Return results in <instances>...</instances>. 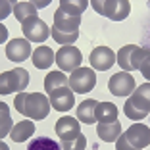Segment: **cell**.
I'll return each instance as SVG.
<instances>
[{
	"mask_svg": "<svg viewBox=\"0 0 150 150\" xmlns=\"http://www.w3.org/2000/svg\"><path fill=\"white\" fill-rule=\"evenodd\" d=\"M96 100L88 98V100H83L77 106V119L81 123H87V125H93L96 123V117H94V110H96Z\"/></svg>",
	"mask_w": 150,
	"mask_h": 150,
	"instance_id": "cell-18",
	"label": "cell"
},
{
	"mask_svg": "<svg viewBox=\"0 0 150 150\" xmlns=\"http://www.w3.org/2000/svg\"><path fill=\"white\" fill-rule=\"evenodd\" d=\"M96 135L104 142H115L119 139V135H121V123H119V119L114 121V123H98Z\"/></svg>",
	"mask_w": 150,
	"mask_h": 150,
	"instance_id": "cell-17",
	"label": "cell"
},
{
	"mask_svg": "<svg viewBox=\"0 0 150 150\" xmlns=\"http://www.w3.org/2000/svg\"><path fill=\"white\" fill-rule=\"evenodd\" d=\"M108 88L114 96H131L135 93V77L127 71H121V73H114L108 81Z\"/></svg>",
	"mask_w": 150,
	"mask_h": 150,
	"instance_id": "cell-6",
	"label": "cell"
},
{
	"mask_svg": "<svg viewBox=\"0 0 150 150\" xmlns=\"http://www.w3.org/2000/svg\"><path fill=\"white\" fill-rule=\"evenodd\" d=\"M123 114L133 121H141L150 114V81L139 85L123 104Z\"/></svg>",
	"mask_w": 150,
	"mask_h": 150,
	"instance_id": "cell-2",
	"label": "cell"
},
{
	"mask_svg": "<svg viewBox=\"0 0 150 150\" xmlns=\"http://www.w3.org/2000/svg\"><path fill=\"white\" fill-rule=\"evenodd\" d=\"M144 54H146V48H142V46H135V50H133V54H131V67H133V71L141 69V64H142Z\"/></svg>",
	"mask_w": 150,
	"mask_h": 150,
	"instance_id": "cell-27",
	"label": "cell"
},
{
	"mask_svg": "<svg viewBox=\"0 0 150 150\" xmlns=\"http://www.w3.org/2000/svg\"><path fill=\"white\" fill-rule=\"evenodd\" d=\"M141 42H142V48H148V50H150V21L146 23L144 31H142V39H141Z\"/></svg>",
	"mask_w": 150,
	"mask_h": 150,
	"instance_id": "cell-33",
	"label": "cell"
},
{
	"mask_svg": "<svg viewBox=\"0 0 150 150\" xmlns=\"http://www.w3.org/2000/svg\"><path fill=\"white\" fill-rule=\"evenodd\" d=\"M50 100V106L54 108V110L58 112H67L73 108L75 104V93L69 88V85L67 87H62V88H56V91H52L48 96Z\"/></svg>",
	"mask_w": 150,
	"mask_h": 150,
	"instance_id": "cell-9",
	"label": "cell"
},
{
	"mask_svg": "<svg viewBox=\"0 0 150 150\" xmlns=\"http://www.w3.org/2000/svg\"><path fill=\"white\" fill-rule=\"evenodd\" d=\"M27 150H62V146L50 137H37L27 144Z\"/></svg>",
	"mask_w": 150,
	"mask_h": 150,
	"instance_id": "cell-24",
	"label": "cell"
},
{
	"mask_svg": "<svg viewBox=\"0 0 150 150\" xmlns=\"http://www.w3.org/2000/svg\"><path fill=\"white\" fill-rule=\"evenodd\" d=\"M135 46H137V44H125V46H121L119 52L115 54V56H117L115 62L119 64V67H121L123 71H127V73L133 71V67H131V54H133V50H135Z\"/></svg>",
	"mask_w": 150,
	"mask_h": 150,
	"instance_id": "cell-23",
	"label": "cell"
},
{
	"mask_svg": "<svg viewBox=\"0 0 150 150\" xmlns=\"http://www.w3.org/2000/svg\"><path fill=\"white\" fill-rule=\"evenodd\" d=\"M81 62H83V54L77 46L73 44H67V46H62L56 54V64L58 69L64 71V73H71V71L79 69Z\"/></svg>",
	"mask_w": 150,
	"mask_h": 150,
	"instance_id": "cell-4",
	"label": "cell"
},
{
	"mask_svg": "<svg viewBox=\"0 0 150 150\" xmlns=\"http://www.w3.org/2000/svg\"><path fill=\"white\" fill-rule=\"evenodd\" d=\"M115 150H135V148L129 144L127 139H125V135L121 133V135H119V139L115 141Z\"/></svg>",
	"mask_w": 150,
	"mask_h": 150,
	"instance_id": "cell-32",
	"label": "cell"
},
{
	"mask_svg": "<svg viewBox=\"0 0 150 150\" xmlns=\"http://www.w3.org/2000/svg\"><path fill=\"white\" fill-rule=\"evenodd\" d=\"M54 129H56V135L60 141H69L81 133V121L77 117H71V115H64L56 121Z\"/></svg>",
	"mask_w": 150,
	"mask_h": 150,
	"instance_id": "cell-11",
	"label": "cell"
},
{
	"mask_svg": "<svg viewBox=\"0 0 150 150\" xmlns=\"http://www.w3.org/2000/svg\"><path fill=\"white\" fill-rule=\"evenodd\" d=\"M91 6L96 13L104 16V6H106V0H91Z\"/></svg>",
	"mask_w": 150,
	"mask_h": 150,
	"instance_id": "cell-34",
	"label": "cell"
},
{
	"mask_svg": "<svg viewBox=\"0 0 150 150\" xmlns=\"http://www.w3.org/2000/svg\"><path fill=\"white\" fill-rule=\"evenodd\" d=\"M6 40H8V29H6V27L0 23V44L6 42Z\"/></svg>",
	"mask_w": 150,
	"mask_h": 150,
	"instance_id": "cell-37",
	"label": "cell"
},
{
	"mask_svg": "<svg viewBox=\"0 0 150 150\" xmlns=\"http://www.w3.org/2000/svg\"><path fill=\"white\" fill-rule=\"evenodd\" d=\"M60 146H62V150H85V146H87V137H85L83 133H79L75 139L62 141Z\"/></svg>",
	"mask_w": 150,
	"mask_h": 150,
	"instance_id": "cell-26",
	"label": "cell"
},
{
	"mask_svg": "<svg viewBox=\"0 0 150 150\" xmlns=\"http://www.w3.org/2000/svg\"><path fill=\"white\" fill-rule=\"evenodd\" d=\"M8 2H10L12 6H16V4H18V0H8Z\"/></svg>",
	"mask_w": 150,
	"mask_h": 150,
	"instance_id": "cell-39",
	"label": "cell"
},
{
	"mask_svg": "<svg viewBox=\"0 0 150 150\" xmlns=\"http://www.w3.org/2000/svg\"><path fill=\"white\" fill-rule=\"evenodd\" d=\"M12 79H10V71L0 73V94H12Z\"/></svg>",
	"mask_w": 150,
	"mask_h": 150,
	"instance_id": "cell-28",
	"label": "cell"
},
{
	"mask_svg": "<svg viewBox=\"0 0 150 150\" xmlns=\"http://www.w3.org/2000/svg\"><path fill=\"white\" fill-rule=\"evenodd\" d=\"M96 87V73L91 67H79L69 73V88L73 93L87 94Z\"/></svg>",
	"mask_w": 150,
	"mask_h": 150,
	"instance_id": "cell-3",
	"label": "cell"
},
{
	"mask_svg": "<svg viewBox=\"0 0 150 150\" xmlns=\"http://www.w3.org/2000/svg\"><path fill=\"white\" fill-rule=\"evenodd\" d=\"M131 13V4L129 0H106L104 6V18L112 21H123Z\"/></svg>",
	"mask_w": 150,
	"mask_h": 150,
	"instance_id": "cell-13",
	"label": "cell"
},
{
	"mask_svg": "<svg viewBox=\"0 0 150 150\" xmlns=\"http://www.w3.org/2000/svg\"><path fill=\"white\" fill-rule=\"evenodd\" d=\"M31 60H33V66L35 67H39V69H48V67L56 62V54H54V50L50 48V46L40 44L39 48L33 50Z\"/></svg>",
	"mask_w": 150,
	"mask_h": 150,
	"instance_id": "cell-14",
	"label": "cell"
},
{
	"mask_svg": "<svg viewBox=\"0 0 150 150\" xmlns=\"http://www.w3.org/2000/svg\"><path fill=\"white\" fill-rule=\"evenodd\" d=\"M29 2H33V4H35L37 8L40 10V8H46V6H48L52 0H29Z\"/></svg>",
	"mask_w": 150,
	"mask_h": 150,
	"instance_id": "cell-36",
	"label": "cell"
},
{
	"mask_svg": "<svg viewBox=\"0 0 150 150\" xmlns=\"http://www.w3.org/2000/svg\"><path fill=\"white\" fill-rule=\"evenodd\" d=\"M21 31L29 42H44L50 37V27L39 16H33V18H27L25 21H21Z\"/></svg>",
	"mask_w": 150,
	"mask_h": 150,
	"instance_id": "cell-5",
	"label": "cell"
},
{
	"mask_svg": "<svg viewBox=\"0 0 150 150\" xmlns=\"http://www.w3.org/2000/svg\"><path fill=\"white\" fill-rule=\"evenodd\" d=\"M54 27L64 33H75L81 27V16H71V13L58 8L54 12Z\"/></svg>",
	"mask_w": 150,
	"mask_h": 150,
	"instance_id": "cell-12",
	"label": "cell"
},
{
	"mask_svg": "<svg viewBox=\"0 0 150 150\" xmlns=\"http://www.w3.org/2000/svg\"><path fill=\"white\" fill-rule=\"evenodd\" d=\"M31 54V42L27 39H12L10 42H6V58L10 62H23Z\"/></svg>",
	"mask_w": 150,
	"mask_h": 150,
	"instance_id": "cell-10",
	"label": "cell"
},
{
	"mask_svg": "<svg viewBox=\"0 0 150 150\" xmlns=\"http://www.w3.org/2000/svg\"><path fill=\"white\" fill-rule=\"evenodd\" d=\"M123 135H125V139H127V142L135 150H142L150 144V127L144 125V123H141V121L133 123Z\"/></svg>",
	"mask_w": 150,
	"mask_h": 150,
	"instance_id": "cell-7",
	"label": "cell"
},
{
	"mask_svg": "<svg viewBox=\"0 0 150 150\" xmlns=\"http://www.w3.org/2000/svg\"><path fill=\"white\" fill-rule=\"evenodd\" d=\"M50 35H52V39L56 40V42L62 44V46L73 44L75 40L79 39V31H75V33H64V31H58L56 27H52V29H50Z\"/></svg>",
	"mask_w": 150,
	"mask_h": 150,
	"instance_id": "cell-25",
	"label": "cell"
},
{
	"mask_svg": "<svg viewBox=\"0 0 150 150\" xmlns=\"http://www.w3.org/2000/svg\"><path fill=\"white\" fill-rule=\"evenodd\" d=\"M35 133V123L33 119H23L19 123H16L10 131V137H12L13 142H25L27 139Z\"/></svg>",
	"mask_w": 150,
	"mask_h": 150,
	"instance_id": "cell-16",
	"label": "cell"
},
{
	"mask_svg": "<svg viewBox=\"0 0 150 150\" xmlns=\"http://www.w3.org/2000/svg\"><path fill=\"white\" fill-rule=\"evenodd\" d=\"M13 108L27 119H44L50 112V100L42 93H18Z\"/></svg>",
	"mask_w": 150,
	"mask_h": 150,
	"instance_id": "cell-1",
	"label": "cell"
},
{
	"mask_svg": "<svg viewBox=\"0 0 150 150\" xmlns=\"http://www.w3.org/2000/svg\"><path fill=\"white\" fill-rule=\"evenodd\" d=\"M37 12H39V8H37L33 2H29V0H25V2H18V4L13 6V18L18 19L19 23L25 21L27 18L37 16Z\"/></svg>",
	"mask_w": 150,
	"mask_h": 150,
	"instance_id": "cell-21",
	"label": "cell"
},
{
	"mask_svg": "<svg viewBox=\"0 0 150 150\" xmlns=\"http://www.w3.org/2000/svg\"><path fill=\"white\" fill-rule=\"evenodd\" d=\"M69 85V77H67L64 71H50V73H46V77H44V91L46 93H52V91H56V88H62V87H67Z\"/></svg>",
	"mask_w": 150,
	"mask_h": 150,
	"instance_id": "cell-19",
	"label": "cell"
},
{
	"mask_svg": "<svg viewBox=\"0 0 150 150\" xmlns=\"http://www.w3.org/2000/svg\"><path fill=\"white\" fill-rule=\"evenodd\" d=\"M12 12H13V6L10 4L8 0H0V21H2V19H6Z\"/></svg>",
	"mask_w": 150,
	"mask_h": 150,
	"instance_id": "cell-31",
	"label": "cell"
},
{
	"mask_svg": "<svg viewBox=\"0 0 150 150\" xmlns=\"http://www.w3.org/2000/svg\"><path fill=\"white\" fill-rule=\"evenodd\" d=\"M91 66H93L94 71H108L112 66L115 64V60H117V56H115V52L112 48H108V46H96V48L91 52Z\"/></svg>",
	"mask_w": 150,
	"mask_h": 150,
	"instance_id": "cell-8",
	"label": "cell"
},
{
	"mask_svg": "<svg viewBox=\"0 0 150 150\" xmlns=\"http://www.w3.org/2000/svg\"><path fill=\"white\" fill-rule=\"evenodd\" d=\"M94 117L98 123H114V121H117V106L112 102H98L96 110H94Z\"/></svg>",
	"mask_w": 150,
	"mask_h": 150,
	"instance_id": "cell-15",
	"label": "cell"
},
{
	"mask_svg": "<svg viewBox=\"0 0 150 150\" xmlns=\"http://www.w3.org/2000/svg\"><path fill=\"white\" fill-rule=\"evenodd\" d=\"M10 79H12V88L13 93H23L29 85V71L23 67H16L10 71Z\"/></svg>",
	"mask_w": 150,
	"mask_h": 150,
	"instance_id": "cell-20",
	"label": "cell"
},
{
	"mask_svg": "<svg viewBox=\"0 0 150 150\" xmlns=\"http://www.w3.org/2000/svg\"><path fill=\"white\" fill-rule=\"evenodd\" d=\"M10 117V106L6 102H0V121L2 119H8Z\"/></svg>",
	"mask_w": 150,
	"mask_h": 150,
	"instance_id": "cell-35",
	"label": "cell"
},
{
	"mask_svg": "<svg viewBox=\"0 0 150 150\" xmlns=\"http://www.w3.org/2000/svg\"><path fill=\"white\" fill-rule=\"evenodd\" d=\"M0 150H10V148H8V144H6V142L0 141Z\"/></svg>",
	"mask_w": 150,
	"mask_h": 150,
	"instance_id": "cell-38",
	"label": "cell"
},
{
	"mask_svg": "<svg viewBox=\"0 0 150 150\" xmlns=\"http://www.w3.org/2000/svg\"><path fill=\"white\" fill-rule=\"evenodd\" d=\"M12 127H13L12 117L2 119V121H0V141H2L4 137H10V131H12Z\"/></svg>",
	"mask_w": 150,
	"mask_h": 150,
	"instance_id": "cell-30",
	"label": "cell"
},
{
	"mask_svg": "<svg viewBox=\"0 0 150 150\" xmlns=\"http://www.w3.org/2000/svg\"><path fill=\"white\" fill-rule=\"evenodd\" d=\"M146 4H148V8H150V0H148V2H146Z\"/></svg>",
	"mask_w": 150,
	"mask_h": 150,
	"instance_id": "cell-40",
	"label": "cell"
},
{
	"mask_svg": "<svg viewBox=\"0 0 150 150\" xmlns=\"http://www.w3.org/2000/svg\"><path fill=\"white\" fill-rule=\"evenodd\" d=\"M87 6L88 0H60V10L71 13V16H83Z\"/></svg>",
	"mask_w": 150,
	"mask_h": 150,
	"instance_id": "cell-22",
	"label": "cell"
},
{
	"mask_svg": "<svg viewBox=\"0 0 150 150\" xmlns=\"http://www.w3.org/2000/svg\"><path fill=\"white\" fill-rule=\"evenodd\" d=\"M142 73V77H144L146 81H150V50L146 48V54L144 58H142V64H141V69H139Z\"/></svg>",
	"mask_w": 150,
	"mask_h": 150,
	"instance_id": "cell-29",
	"label": "cell"
}]
</instances>
